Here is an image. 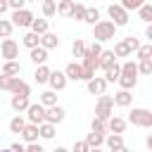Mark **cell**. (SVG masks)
Here are the masks:
<instances>
[{"mask_svg":"<svg viewBox=\"0 0 152 152\" xmlns=\"http://www.w3.org/2000/svg\"><path fill=\"white\" fill-rule=\"evenodd\" d=\"M112 64H114V52H112V50H102L100 57H97V66H100V69H107V66H112Z\"/></svg>","mask_w":152,"mask_h":152,"instance_id":"obj_20","label":"cell"},{"mask_svg":"<svg viewBox=\"0 0 152 152\" xmlns=\"http://www.w3.org/2000/svg\"><path fill=\"white\" fill-rule=\"evenodd\" d=\"M21 43H24V45H26L28 50H33V48H38V45H40V36H36L33 31H28V33H24Z\"/></svg>","mask_w":152,"mask_h":152,"instance_id":"obj_25","label":"cell"},{"mask_svg":"<svg viewBox=\"0 0 152 152\" xmlns=\"http://www.w3.org/2000/svg\"><path fill=\"white\" fill-rule=\"evenodd\" d=\"M33 76H36V81H38V83H48L50 69H48L45 64H40V66H36V74H33Z\"/></svg>","mask_w":152,"mask_h":152,"instance_id":"obj_34","label":"cell"},{"mask_svg":"<svg viewBox=\"0 0 152 152\" xmlns=\"http://www.w3.org/2000/svg\"><path fill=\"white\" fill-rule=\"evenodd\" d=\"M64 76H66V81H69V78H71V81H83V71H81V64H76V62L66 64V69H64Z\"/></svg>","mask_w":152,"mask_h":152,"instance_id":"obj_13","label":"cell"},{"mask_svg":"<svg viewBox=\"0 0 152 152\" xmlns=\"http://www.w3.org/2000/svg\"><path fill=\"white\" fill-rule=\"evenodd\" d=\"M28 97H21V95H12V100H10V107L14 109V112H26L28 109Z\"/></svg>","mask_w":152,"mask_h":152,"instance_id":"obj_16","label":"cell"},{"mask_svg":"<svg viewBox=\"0 0 152 152\" xmlns=\"http://www.w3.org/2000/svg\"><path fill=\"white\" fill-rule=\"evenodd\" d=\"M24 2H33V0H24Z\"/></svg>","mask_w":152,"mask_h":152,"instance_id":"obj_56","label":"cell"},{"mask_svg":"<svg viewBox=\"0 0 152 152\" xmlns=\"http://www.w3.org/2000/svg\"><path fill=\"white\" fill-rule=\"evenodd\" d=\"M112 109H114V97L112 95H100L97 104H95V119L107 124V119L112 116Z\"/></svg>","mask_w":152,"mask_h":152,"instance_id":"obj_2","label":"cell"},{"mask_svg":"<svg viewBox=\"0 0 152 152\" xmlns=\"http://www.w3.org/2000/svg\"><path fill=\"white\" fill-rule=\"evenodd\" d=\"M48 83H50V88H52L55 93H57V90H64V88H66V76H64V71H50Z\"/></svg>","mask_w":152,"mask_h":152,"instance_id":"obj_10","label":"cell"},{"mask_svg":"<svg viewBox=\"0 0 152 152\" xmlns=\"http://www.w3.org/2000/svg\"><path fill=\"white\" fill-rule=\"evenodd\" d=\"M128 121H131L133 126H140V128H152V112L138 107V109H133V112L128 114Z\"/></svg>","mask_w":152,"mask_h":152,"instance_id":"obj_3","label":"cell"},{"mask_svg":"<svg viewBox=\"0 0 152 152\" xmlns=\"http://www.w3.org/2000/svg\"><path fill=\"white\" fill-rule=\"evenodd\" d=\"M107 131L121 135V133L126 131V119H121V116H109V119H107Z\"/></svg>","mask_w":152,"mask_h":152,"instance_id":"obj_12","label":"cell"},{"mask_svg":"<svg viewBox=\"0 0 152 152\" xmlns=\"http://www.w3.org/2000/svg\"><path fill=\"white\" fill-rule=\"evenodd\" d=\"M52 152H69V150H66V147H55Z\"/></svg>","mask_w":152,"mask_h":152,"instance_id":"obj_53","label":"cell"},{"mask_svg":"<svg viewBox=\"0 0 152 152\" xmlns=\"http://www.w3.org/2000/svg\"><path fill=\"white\" fill-rule=\"evenodd\" d=\"M83 21L90 24V26H95V24L100 21V10H97V7H86V17H83Z\"/></svg>","mask_w":152,"mask_h":152,"instance_id":"obj_24","label":"cell"},{"mask_svg":"<svg viewBox=\"0 0 152 152\" xmlns=\"http://www.w3.org/2000/svg\"><path fill=\"white\" fill-rule=\"evenodd\" d=\"M26 152H45L38 142H31V145H26Z\"/></svg>","mask_w":152,"mask_h":152,"instance_id":"obj_49","label":"cell"},{"mask_svg":"<svg viewBox=\"0 0 152 152\" xmlns=\"http://www.w3.org/2000/svg\"><path fill=\"white\" fill-rule=\"evenodd\" d=\"M12 21H7V19H0V38H10L12 36Z\"/></svg>","mask_w":152,"mask_h":152,"instance_id":"obj_38","label":"cell"},{"mask_svg":"<svg viewBox=\"0 0 152 152\" xmlns=\"http://www.w3.org/2000/svg\"><path fill=\"white\" fill-rule=\"evenodd\" d=\"M107 14H109V19H112L114 26H126L128 24V12L121 5H109L107 7Z\"/></svg>","mask_w":152,"mask_h":152,"instance_id":"obj_5","label":"cell"},{"mask_svg":"<svg viewBox=\"0 0 152 152\" xmlns=\"http://www.w3.org/2000/svg\"><path fill=\"white\" fill-rule=\"evenodd\" d=\"M112 52H114V57H128V55H131V48H128L124 40H119V43L114 45V50H112Z\"/></svg>","mask_w":152,"mask_h":152,"instance_id":"obj_33","label":"cell"},{"mask_svg":"<svg viewBox=\"0 0 152 152\" xmlns=\"http://www.w3.org/2000/svg\"><path fill=\"white\" fill-rule=\"evenodd\" d=\"M116 33V26L109 21V19H100L95 26H93V38L95 43H104V40H112Z\"/></svg>","mask_w":152,"mask_h":152,"instance_id":"obj_1","label":"cell"},{"mask_svg":"<svg viewBox=\"0 0 152 152\" xmlns=\"http://www.w3.org/2000/svg\"><path fill=\"white\" fill-rule=\"evenodd\" d=\"M57 45H59L57 33H50V31H48V33L40 36V48H43V50H52V48H57Z\"/></svg>","mask_w":152,"mask_h":152,"instance_id":"obj_15","label":"cell"},{"mask_svg":"<svg viewBox=\"0 0 152 152\" xmlns=\"http://www.w3.org/2000/svg\"><path fill=\"white\" fill-rule=\"evenodd\" d=\"M86 86H88L90 95H104V90H107V81L102 76H93L90 81H86Z\"/></svg>","mask_w":152,"mask_h":152,"instance_id":"obj_9","label":"cell"},{"mask_svg":"<svg viewBox=\"0 0 152 152\" xmlns=\"http://www.w3.org/2000/svg\"><path fill=\"white\" fill-rule=\"evenodd\" d=\"M33 19H36V17H33V12H28V10H14V12H12V26L26 28V26H31Z\"/></svg>","mask_w":152,"mask_h":152,"instance_id":"obj_7","label":"cell"},{"mask_svg":"<svg viewBox=\"0 0 152 152\" xmlns=\"http://www.w3.org/2000/svg\"><path fill=\"white\" fill-rule=\"evenodd\" d=\"M109 152H128V147L124 145V147H116V150H109Z\"/></svg>","mask_w":152,"mask_h":152,"instance_id":"obj_52","label":"cell"},{"mask_svg":"<svg viewBox=\"0 0 152 152\" xmlns=\"http://www.w3.org/2000/svg\"><path fill=\"white\" fill-rule=\"evenodd\" d=\"M83 17H86V5H81V2H74L71 19H76V21H83Z\"/></svg>","mask_w":152,"mask_h":152,"instance_id":"obj_36","label":"cell"},{"mask_svg":"<svg viewBox=\"0 0 152 152\" xmlns=\"http://www.w3.org/2000/svg\"><path fill=\"white\" fill-rule=\"evenodd\" d=\"M0 152H12V150H0Z\"/></svg>","mask_w":152,"mask_h":152,"instance_id":"obj_55","label":"cell"},{"mask_svg":"<svg viewBox=\"0 0 152 152\" xmlns=\"http://www.w3.org/2000/svg\"><path fill=\"white\" fill-rule=\"evenodd\" d=\"M90 152H102V150H100V147H97V150H90Z\"/></svg>","mask_w":152,"mask_h":152,"instance_id":"obj_54","label":"cell"},{"mask_svg":"<svg viewBox=\"0 0 152 152\" xmlns=\"http://www.w3.org/2000/svg\"><path fill=\"white\" fill-rule=\"evenodd\" d=\"M64 114H66V112H64L59 104H52V107H48V109H45V121H48V124H52V126H57V124H62V121H64Z\"/></svg>","mask_w":152,"mask_h":152,"instance_id":"obj_8","label":"cell"},{"mask_svg":"<svg viewBox=\"0 0 152 152\" xmlns=\"http://www.w3.org/2000/svg\"><path fill=\"white\" fill-rule=\"evenodd\" d=\"M26 119H28V124H33V126H40V124L45 121V107H43L40 102H36V104H28V109H26Z\"/></svg>","mask_w":152,"mask_h":152,"instance_id":"obj_6","label":"cell"},{"mask_svg":"<svg viewBox=\"0 0 152 152\" xmlns=\"http://www.w3.org/2000/svg\"><path fill=\"white\" fill-rule=\"evenodd\" d=\"M69 152H90V147L86 145V140H76V142H74V147H71Z\"/></svg>","mask_w":152,"mask_h":152,"instance_id":"obj_44","label":"cell"},{"mask_svg":"<svg viewBox=\"0 0 152 152\" xmlns=\"http://www.w3.org/2000/svg\"><path fill=\"white\" fill-rule=\"evenodd\" d=\"M31 62H33L36 66L45 64V62H48V50H43L40 45H38V48H33V50H31Z\"/></svg>","mask_w":152,"mask_h":152,"instance_id":"obj_17","label":"cell"},{"mask_svg":"<svg viewBox=\"0 0 152 152\" xmlns=\"http://www.w3.org/2000/svg\"><path fill=\"white\" fill-rule=\"evenodd\" d=\"M104 142H107V147H109V150H116V147H124V138H121L119 133H109V135L104 138Z\"/></svg>","mask_w":152,"mask_h":152,"instance_id":"obj_31","label":"cell"},{"mask_svg":"<svg viewBox=\"0 0 152 152\" xmlns=\"http://www.w3.org/2000/svg\"><path fill=\"white\" fill-rule=\"evenodd\" d=\"M10 150H12V152H26V145H21V142H12Z\"/></svg>","mask_w":152,"mask_h":152,"instance_id":"obj_48","label":"cell"},{"mask_svg":"<svg viewBox=\"0 0 152 152\" xmlns=\"http://www.w3.org/2000/svg\"><path fill=\"white\" fill-rule=\"evenodd\" d=\"M7 12V0H0V14Z\"/></svg>","mask_w":152,"mask_h":152,"instance_id":"obj_50","label":"cell"},{"mask_svg":"<svg viewBox=\"0 0 152 152\" xmlns=\"http://www.w3.org/2000/svg\"><path fill=\"white\" fill-rule=\"evenodd\" d=\"M19 135H21V138H24V142H28V145H31V142H38V126L26 124V126H24V131H21Z\"/></svg>","mask_w":152,"mask_h":152,"instance_id":"obj_14","label":"cell"},{"mask_svg":"<svg viewBox=\"0 0 152 152\" xmlns=\"http://www.w3.org/2000/svg\"><path fill=\"white\" fill-rule=\"evenodd\" d=\"M0 55L5 57V62H14L19 57V45L12 38H2L0 40Z\"/></svg>","mask_w":152,"mask_h":152,"instance_id":"obj_4","label":"cell"},{"mask_svg":"<svg viewBox=\"0 0 152 152\" xmlns=\"http://www.w3.org/2000/svg\"><path fill=\"white\" fill-rule=\"evenodd\" d=\"M90 131H93V133L104 135V133H107V124H104V121H100V119H93V121H90Z\"/></svg>","mask_w":152,"mask_h":152,"instance_id":"obj_37","label":"cell"},{"mask_svg":"<svg viewBox=\"0 0 152 152\" xmlns=\"http://www.w3.org/2000/svg\"><path fill=\"white\" fill-rule=\"evenodd\" d=\"M0 74H2V76H19V74H21V64H19L17 59H14V62H5Z\"/></svg>","mask_w":152,"mask_h":152,"instance_id":"obj_18","label":"cell"},{"mask_svg":"<svg viewBox=\"0 0 152 152\" xmlns=\"http://www.w3.org/2000/svg\"><path fill=\"white\" fill-rule=\"evenodd\" d=\"M71 52H74V57H83V52H86V43H83L81 38H76L74 45H71Z\"/></svg>","mask_w":152,"mask_h":152,"instance_id":"obj_41","label":"cell"},{"mask_svg":"<svg viewBox=\"0 0 152 152\" xmlns=\"http://www.w3.org/2000/svg\"><path fill=\"white\" fill-rule=\"evenodd\" d=\"M145 5V0H121V7L126 10V12H131V10H140Z\"/></svg>","mask_w":152,"mask_h":152,"instance_id":"obj_39","label":"cell"},{"mask_svg":"<svg viewBox=\"0 0 152 152\" xmlns=\"http://www.w3.org/2000/svg\"><path fill=\"white\" fill-rule=\"evenodd\" d=\"M26 124H28V121H26V119H24L21 114H17V116H14L12 121H10V131H12V133H21Z\"/></svg>","mask_w":152,"mask_h":152,"instance_id":"obj_30","label":"cell"},{"mask_svg":"<svg viewBox=\"0 0 152 152\" xmlns=\"http://www.w3.org/2000/svg\"><path fill=\"white\" fill-rule=\"evenodd\" d=\"M40 104L48 109V107H52V104H57V95H55V90H45V93H40Z\"/></svg>","mask_w":152,"mask_h":152,"instance_id":"obj_29","label":"cell"},{"mask_svg":"<svg viewBox=\"0 0 152 152\" xmlns=\"http://www.w3.org/2000/svg\"><path fill=\"white\" fill-rule=\"evenodd\" d=\"M116 81H119L121 90H133V88H135V83H138V76H119Z\"/></svg>","mask_w":152,"mask_h":152,"instance_id":"obj_28","label":"cell"},{"mask_svg":"<svg viewBox=\"0 0 152 152\" xmlns=\"http://www.w3.org/2000/svg\"><path fill=\"white\" fill-rule=\"evenodd\" d=\"M38 138H43V140H52V138H55V126L48 124V121H43V124L38 126Z\"/></svg>","mask_w":152,"mask_h":152,"instance_id":"obj_21","label":"cell"},{"mask_svg":"<svg viewBox=\"0 0 152 152\" xmlns=\"http://www.w3.org/2000/svg\"><path fill=\"white\" fill-rule=\"evenodd\" d=\"M7 7H12V10H24V0H7Z\"/></svg>","mask_w":152,"mask_h":152,"instance_id":"obj_47","label":"cell"},{"mask_svg":"<svg viewBox=\"0 0 152 152\" xmlns=\"http://www.w3.org/2000/svg\"><path fill=\"white\" fill-rule=\"evenodd\" d=\"M57 14V2L55 0H45L43 2V17H55Z\"/></svg>","mask_w":152,"mask_h":152,"instance_id":"obj_35","label":"cell"},{"mask_svg":"<svg viewBox=\"0 0 152 152\" xmlns=\"http://www.w3.org/2000/svg\"><path fill=\"white\" fill-rule=\"evenodd\" d=\"M31 31H33L36 36L48 33V19H33V21H31Z\"/></svg>","mask_w":152,"mask_h":152,"instance_id":"obj_27","label":"cell"},{"mask_svg":"<svg viewBox=\"0 0 152 152\" xmlns=\"http://www.w3.org/2000/svg\"><path fill=\"white\" fill-rule=\"evenodd\" d=\"M43 2H45V0H43Z\"/></svg>","mask_w":152,"mask_h":152,"instance_id":"obj_57","label":"cell"},{"mask_svg":"<svg viewBox=\"0 0 152 152\" xmlns=\"http://www.w3.org/2000/svg\"><path fill=\"white\" fill-rule=\"evenodd\" d=\"M138 14H140V19H142V21H147V24H150V21H152V5H147V2H145V5L138 10Z\"/></svg>","mask_w":152,"mask_h":152,"instance_id":"obj_40","label":"cell"},{"mask_svg":"<svg viewBox=\"0 0 152 152\" xmlns=\"http://www.w3.org/2000/svg\"><path fill=\"white\" fill-rule=\"evenodd\" d=\"M131 102H133L131 90H119V93L114 95V104H116V107H128Z\"/></svg>","mask_w":152,"mask_h":152,"instance_id":"obj_19","label":"cell"},{"mask_svg":"<svg viewBox=\"0 0 152 152\" xmlns=\"http://www.w3.org/2000/svg\"><path fill=\"white\" fill-rule=\"evenodd\" d=\"M145 38H150V40H152V26H147V28H145Z\"/></svg>","mask_w":152,"mask_h":152,"instance_id":"obj_51","label":"cell"},{"mask_svg":"<svg viewBox=\"0 0 152 152\" xmlns=\"http://www.w3.org/2000/svg\"><path fill=\"white\" fill-rule=\"evenodd\" d=\"M12 78H14V76H2V74H0V90H10Z\"/></svg>","mask_w":152,"mask_h":152,"instance_id":"obj_45","label":"cell"},{"mask_svg":"<svg viewBox=\"0 0 152 152\" xmlns=\"http://www.w3.org/2000/svg\"><path fill=\"white\" fill-rule=\"evenodd\" d=\"M102 142H104V135H100V133H93V131H90V133L86 135V145H88L90 150H97Z\"/></svg>","mask_w":152,"mask_h":152,"instance_id":"obj_23","label":"cell"},{"mask_svg":"<svg viewBox=\"0 0 152 152\" xmlns=\"http://www.w3.org/2000/svg\"><path fill=\"white\" fill-rule=\"evenodd\" d=\"M121 66V76H138V64L135 62H124V64H119Z\"/></svg>","mask_w":152,"mask_h":152,"instance_id":"obj_32","label":"cell"},{"mask_svg":"<svg viewBox=\"0 0 152 152\" xmlns=\"http://www.w3.org/2000/svg\"><path fill=\"white\" fill-rule=\"evenodd\" d=\"M138 74L150 76V74H152V59H140V64H138Z\"/></svg>","mask_w":152,"mask_h":152,"instance_id":"obj_43","label":"cell"},{"mask_svg":"<svg viewBox=\"0 0 152 152\" xmlns=\"http://www.w3.org/2000/svg\"><path fill=\"white\" fill-rule=\"evenodd\" d=\"M135 52H138V59H152V45L150 43L147 45H140Z\"/></svg>","mask_w":152,"mask_h":152,"instance_id":"obj_42","label":"cell"},{"mask_svg":"<svg viewBox=\"0 0 152 152\" xmlns=\"http://www.w3.org/2000/svg\"><path fill=\"white\" fill-rule=\"evenodd\" d=\"M124 43H126V45H128V48H131V52H133V50H138V48H140V40H138V38H133V36H128V38H126V40H124Z\"/></svg>","mask_w":152,"mask_h":152,"instance_id":"obj_46","label":"cell"},{"mask_svg":"<svg viewBox=\"0 0 152 152\" xmlns=\"http://www.w3.org/2000/svg\"><path fill=\"white\" fill-rule=\"evenodd\" d=\"M10 93L21 95V97H28V95H31V86H28L26 81H21L19 76H14V78H12V86H10Z\"/></svg>","mask_w":152,"mask_h":152,"instance_id":"obj_11","label":"cell"},{"mask_svg":"<svg viewBox=\"0 0 152 152\" xmlns=\"http://www.w3.org/2000/svg\"><path fill=\"white\" fill-rule=\"evenodd\" d=\"M119 76H121V66H119L116 62H114L112 66H107V69H104V81H107V83H114Z\"/></svg>","mask_w":152,"mask_h":152,"instance_id":"obj_22","label":"cell"},{"mask_svg":"<svg viewBox=\"0 0 152 152\" xmlns=\"http://www.w3.org/2000/svg\"><path fill=\"white\" fill-rule=\"evenodd\" d=\"M71 10H74V0H59V2H57V14L71 17Z\"/></svg>","mask_w":152,"mask_h":152,"instance_id":"obj_26","label":"cell"}]
</instances>
